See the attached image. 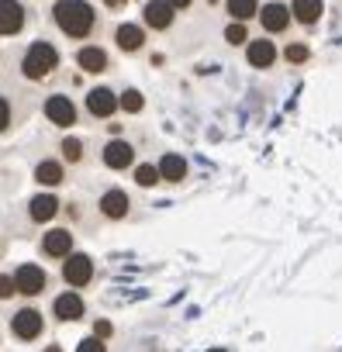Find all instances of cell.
Segmentation results:
<instances>
[{"instance_id": "d6a6232c", "label": "cell", "mask_w": 342, "mask_h": 352, "mask_svg": "<svg viewBox=\"0 0 342 352\" xmlns=\"http://www.w3.org/2000/svg\"><path fill=\"white\" fill-rule=\"evenodd\" d=\"M104 4H107V8H125L128 0H104Z\"/></svg>"}, {"instance_id": "9c48e42d", "label": "cell", "mask_w": 342, "mask_h": 352, "mask_svg": "<svg viewBox=\"0 0 342 352\" xmlns=\"http://www.w3.org/2000/svg\"><path fill=\"white\" fill-rule=\"evenodd\" d=\"M118 111V94L111 90V87H94L90 94H87V114H94V118H111Z\"/></svg>"}, {"instance_id": "30bf717a", "label": "cell", "mask_w": 342, "mask_h": 352, "mask_svg": "<svg viewBox=\"0 0 342 352\" xmlns=\"http://www.w3.org/2000/svg\"><path fill=\"white\" fill-rule=\"evenodd\" d=\"M100 159H104L107 169H128V166L135 162V148H131L125 138H111V142L104 145Z\"/></svg>"}, {"instance_id": "ba28073f", "label": "cell", "mask_w": 342, "mask_h": 352, "mask_svg": "<svg viewBox=\"0 0 342 352\" xmlns=\"http://www.w3.org/2000/svg\"><path fill=\"white\" fill-rule=\"evenodd\" d=\"M52 314H56V321H80L83 314H87V304H83V297L76 294V290H66V294H59L56 300H52Z\"/></svg>"}, {"instance_id": "7402d4cb", "label": "cell", "mask_w": 342, "mask_h": 352, "mask_svg": "<svg viewBox=\"0 0 342 352\" xmlns=\"http://www.w3.org/2000/svg\"><path fill=\"white\" fill-rule=\"evenodd\" d=\"M225 11L235 21H249L253 14H259V0H225Z\"/></svg>"}, {"instance_id": "4fadbf2b", "label": "cell", "mask_w": 342, "mask_h": 352, "mask_svg": "<svg viewBox=\"0 0 342 352\" xmlns=\"http://www.w3.org/2000/svg\"><path fill=\"white\" fill-rule=\"evenodd\" d=\"M42 252H45L49 259H66V256L73 252V232H66V228H52V232H45V239H42Z\"/></svg>"}, {"instance_id": "e0dca14e", "label": "cell", "mask_w": 342, "mask_h": 352, "mask_svg": "<svg viewBox=\"0 0 342 352\" xmlns=\"http://www.w3.org/2000/svg\"><path fill=\"white\" fill-rule=\"evenodd\" d=\"M290 8H284V4H263L259 8V21H263V28L266 32H284L287 25H290Z\"/></svg>"}, {"instance_id": "6da1fadb", "label": "cell", "mask_w": 342, "mask_h": 352, "mask_svg": "<svg viewBox=\"0 0 342 352\" xmlns=\"http://www.w3.org/2000/svg\"><path fill=\"white\" fill-rule=\"evenodd\" d=\"M52 21L63 35L70 38H87L97 25V11L87 4V0H59L52 8Z\"/></svg>"}, {"instance_id": "d4e9b609", "label": "cell", "mask_w": 342, "mask_h": 352, "mask_svg": "<svg viewBox=\"0 0 342 352\" xmlns=\"http://www.w3.org/2000/svg\"><path fill=\"white\" fill-rule=\"evenodd\" d=\"M59 148H63V159H66V162H80V159H83V152H87L80 138H63V145H59Z\"/></svg>"}, {"instance_id": "4316f807", "label": "cell", "mask_w": 342, "mask_h": 352, "mask_svg": "<svg viewBox=\"0 0 342 352\" xmlns=\"http://www.w3.org/2000/svg\"><path fill=\"white\" fill-rule=\"evenodd\" d=\"M18 294V283H14V273H0V300H11Z\"/></svg>"}, {"instance_id": "ac0fdd59", "label": "cell", "mask_w": 342, "mask_h": 352, "mask_svg": "<svg viewBox=\"0 0 342 352\" xmlns=\"http://www.w3.org/2000/svg\"><path fill=\"white\" fill-rule=\"evenodd\" d=\"M156 166H159V176H162V180H169V184H180L184 176H187V159L177 155V152H166Z\"/></svg>"}, {"instance_id": "8fae6325", "label": "cell", "mask_w": 342, "mask_h": 352, "mask_svg": "<svg viewBox=\"0 0 342 352\" xmlns=\"http://www.w3.org/2000/svg\"><path fill=\"white\" fill-rule=\"evenodd\" d=\"M173 8L166 4V0H149L145 4V11H142V21L152 28V32H166L169 25H173Z\"/></svg>"}, {"instance_id": "3957f363", "label": "cell", "mask_w": 342, "mask_h": 352, "mask_svg": "<svg viewBox=\"0 0 342 352\" xmlns=\"http://www.w3.org/2000/svg\"><path fill=\"white\" fill-rule=\"evenodd\" d=\"M11 331H14L18 342H35V338L45 331V318H42V311H39V307H21V311H14V318H11Z\"/></svg>"}, {"instance_id": "d6986e66", "label": "cell", "mask_w": 342, "mask_h": 352, "mask_svg": "<svg viewBox=\"0 0 342 352\" xmlns=\"http://www.w3.org/2000/svg\"><path fill=\"white\" fill-rule=\"evenodd\" d=\"M114 42H118V49H121V52H138V49L145 45V32H142L138 25L125 21V25H118V32H114Z\"/></svg>"}, {"instance_id": "2e32d148", "label": "cell", "mask_w": 342, "mask_h": 352, "mask_svg": "<svg viewBox=\"0 0 342 352\" xmlns=\"http://www.w3.org/2000/svg\"><path fill=\"white\" fill-rule=\"evenodd\" d=\"M76 66L83 69V73H104L111 63H107V52L100 49V45H83V49H76Z\"/></svg>"}, {"instance_id": "f1b7e54d", "label": "cell", "mask_w": 342, "mask_h": 352, "mask_svg": "<svg viewBox=\"0 0 342 352\" xmlns=\"http://www.w3.org/2000/svg\"><path fill=\"white\" fill-rule=\"evenodd\" d=\"M284 56H287V63H308V56H311V52H308V45L294 42V45H287V52H284Z\"/></svg>"}, {"instance_id": "e575fe53", "label": "cell", "mask_w": 342, "mask_h": 352, "mask_svg": "<svg viewBox=\"0 0 342 352\" xmlns=\"http://www.w3.org/2000/svg\"><path fill=\"white\" fill-rule=\"evenodd\" d=\"M208 352H225V349H208Z\"/></svg>"}, {"instance_id": "603a6c76", "label": "cell", "mask_w": 342, "mask_h": 352, "mask_svg": "<svg viewBox=\"0 0 342 352\" xmlns=\"http://www.w3.org/2000/svg\"><path fill=\"white\" fill-rule=\"evenodd\" d=\"M159 180H162L159 166H152V162H142V166L135 169V184H138V187H156Z\"/></svg>"}, {"instance_id": "5b68a950", "label": "cell", "mask_w": 342, "mask_h": 352, "mask_svg": "<svg viewBox=\"0 0 342 352\" xmlns=\"http://www.w3.org/2000/svg\"><path fill=\"white\" fill-rule=\"evenodd\" d=\"M45 118L56 124V128H73L76 124V104L66 97V94H52L45 104H42Z\"/></svg>"}, {"instance_id": "836d02e7", "label": "cell", "mask_w": 342, "mask_h": 352, "mask_svg": "<svg viewBox=\"0 0 342 352\" xmlns=\"http://www.w3.org/2000/svg\"><path fill=\"white\" fill-rule=\"evenodd\" d=\"M42 352H63V349H59V345H45Z\"/></svg>"}, {"instance_id": "8992f818", "label": "cell", "mask_w": 342, "mask_h": 352, "mask_svg": "<svg viewBox=\"0 0 342 352\" xmlns=\"http://www.w3.org/2000/svg\"><path fill=\"white\" fill-rule=\"evenodd\" d=\"M14 283H18V294H21V297H39L49 280H45V270H42V266L21 263V266L14 270Z\"/></svg>"}, {"instance_id": "ffe728a7", "label": "cell", "mask_w": 342, "mask_h": 352, "mask_svg": "<svg viewBox=\"0 0 342 352\" xmlns=\"http://www.w3.org/2000/svg\"><path fill=\"white\" fill-rule=\"evenodd\" d=\"M63 180H66V166H63V162L42 159V162L35 166V184H42V187H59Z\"/></svg>"}, {"instance_id": "4dcf8cb0", "label": "cell", "mask_w": 342, "mask_h": 352, "mask_svg": "<svg viewBox=\"0 0 342 352\" xmlns=\"http://www.w3.org/2000/svg\"><path fill=\"white\" fill-rule=\"evenodd\" d=\"M94 335H97V338H111V335H114V324H111V321H97V324H94Z\"/></svg>"}, {"instance_id": "9a60e30c", "label": "cell", "mask_w": 342, "mask_h": 352, "mask_svg": "<svg viewBox=\"0 0 342 352\" xmlns=\"http://www.w3.org/2000/svg\"><path fill=\"white\" fill-rule=\"evenodd\" d=\"M128 204H131V201H128V194H125V190H118V187L100 194V214H104L107 221H121V218L128 214Z\"/></svg>"}, {"instance_id": "cb8c5ba5", "label": "cell", "mask_w": 342, "mask_h": 352, "mask_svg": "<svg viewBox=\"0 0 342 352\" xmlns=\"http://www.w3.org/2000/svg\"><path fill=\"white\" fill-rule=\"evenodd\" d=\"M118 107H121V111H128V114H138V111L145 107V100H142V94H138V90H125V94L118 97Z\"/></svg>"}, {"instance_id": "5bb4252c", "label": "cell", "mask_w": 342, "mask_h": 352, "mask_svg": "<svg viewBox=\"0 0 342 352\" xmlns=\"http://www.w3.org/2000/svg\"><path fill=\"white\" fill-rule=\"evenodd\" d=\"M246 59H249V66H256V69H270V66L277 63V45H273L270 38H256V42L246 45Z\"/></svg>"}, {"instance_id": "7a4b0ae2", "label": "cell", "mask_w": 342, "mask_h": 352, "mask_svg": "<svg viewBox=\"0 0 342 352\" xmlns=\"http://www.w3.org/2000/svg\"><path fill=\"white\" fill-rule=\"evenodd\" d=\"M56 66H59V49L49 42H32L28 52L21 56V76L35 80V83L45 80L49 73H56Z\"/></svg>"}, {"instance_id": "277c9868", "label": "cell", "mask_w": 342, "mask_h": 352, "mask_svg": "<svg viewBox=\"0 0 342 352\" xmlns=\"http://www.w3.org/2000/svg\"><path fill=\"white\" fill-rule=\"evenodd\" d=\"M63 280L70 287H87L94 280V259L87 252H70L63 259Z\"/></svg>"}, {"instance_id": "44dd1931", "label": "cell", "mask_w": 342, "mask_h": 352, "mask_svg": "<svg viewBox=\"0 0 342 352\" xmlns=\"http://www.w3.org/2000/svg\"><path fill=\"white\" fill-rule=\"evenodd\" d=\"M321 11H325L321 0H294V4H290V14H294V21H301V25H314V21L321 18Z\"/></svg>"}, {"instance_id": "484cf974", "label": "cell", "mask_w": 342, "mask_h": 352, "mask_svg": "<svg viewBox=\"0 0 342 352\" xmlns=\"http://www.w3.org/2000/svg\"><path fill=\"white\" fill-rule=\"evenodd\" d=\"M225 38H228L232 45H242V42L249 38V32H246V25H242V21H235V25H228V28H225Z\"/></svg>"}, {"instance_id": "52a82bcc", "label": "cell", "mask_w": 342, "mask_h": 352, "mask_svg": "<svg viewBox=\"0 0 342 352\" xmlns=\"http://www.w3.org/2000/svg\"><path fill=\"white\" fill-rule=\"evenodd\" d=\"M28 25V11L21 0H0V35H21Z\"/></svg>"}, {"instance_id": "f546056e", "label": "cell", "mask_w": 342, "mask_h": 352, "mask_svg": "<svg viewBox=\"0 0 342 352\" xmlns=\"http://www.w3.org/2000/svg\"><path fill=\"white\" fill-rule=\"evenodd\" d=\"M76 352H107V342L97 338V335H90V338H83V342L76 345Z\"/></svg>"}, {"instance_id": "83f0119b", "label": "cell", "mask_w": 342, "mask_h": 352, "mask_svg": "<svg viewBox=\"0 0 342 352\" xmlns=\"http://www.w3.org/2000/svg\"><path fill=\"white\" fill-rule=\"evenodd\" d=\"M11 121H14V111H11V100H8V97H0V135H4V131L11 128Z\"/></svg>"}, {"instance_id": "1f68e13d", "label": "cell", "mask_w": 342, "mask_h": 352, "mask_svg": "<svg viewBox=\"0 0 342 352\" xmlns=\"http://www.w3.org/2000/svg\"><path fill=\"white\" fill-rule=\"evenodd\" d=\"M166 4H169V8H173V11H187V8L194 4V0H166Z\"/></svg>"}, {"instance_id": "7c38bea8", "label": "cell", "mask_w": 342, "mask_h": 352, "mask_svg": "<svg viewBox=\"0 0 342 352\" xmlns=\"http://www.w3.org/2000/svg\"><path fill=\"white\" fill-rule=\"evenodd\" d=\"M56 214H59V197H56V194H35V197L28 201V218H32L35 225H49Z\"/></svg>"}]
</instances>
